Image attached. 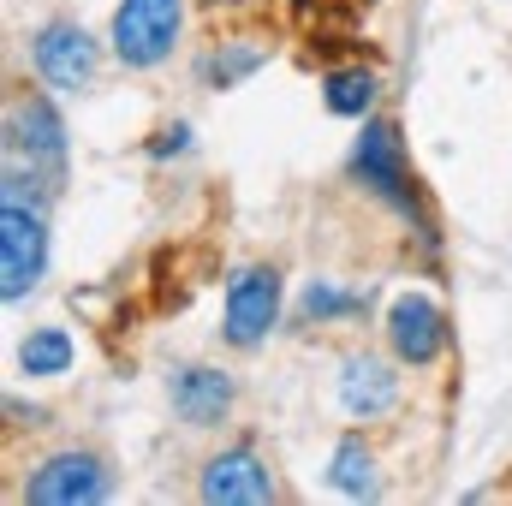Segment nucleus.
<instances>
[{"label": "nucleus", "instance_id": "1", "mask_svg": "<svg viewBox=\"0 0 512 506\" xmlns=\"http://www.w3.org/2000/svg\"><path fill=\"white\" fill-rule=\"evenodd\" d=\"M6 155H24V185L42 191V203L66 179V126L48 96H24L6 114Z\"/></svg>", "mask_w": 512, "mask_h": 506}, {"label": "nucleus", "instance_id": "2", "mask_svg": "<svg viewBox=\"0 0 512 506\" xmlns=\"http://www.w3.org/2000/svg\"><path fill=\"white\" fill-rule=\"evenodd\" d=\"M185 24V0H120L114 6V54L131 72H149L173 54Z\"/></svg>", "mask_w": 512, "mask_h": 506}, {"label": "nucleus", "instance_id": "3", "mask_svg": "<svg viewBox=\"0 0 512 506\" xmlns=\"http://www.w3.org/2000/svg\"><path fill=\"white\" fill-rule=\"evenodd\" d=\"M42 268H48V227H42V209L6 197V209H0V298L18 304L24 292H36Z\"/></svg>", "mask_w": 512, "mask_h": 506}, {"label": "nucleus", "instance_id": "4", "mask_svg": "<svg viewBox=\"0 0 512 506\" xmlns=\"http://www.w3.org/2000/svg\"><path fill=\"white\" fill-rule=\"evenodd\" d=\"M30 66H36V78H42L48 90L78 96V90H90V84H96L102 54H96V42H90V30H84V24L54 18V24H42V30H36V42H30Z\"/></svg>", "mask_w": 512, "mask_h": 506}, {"label": "nucleus", "instance_id": "5", "mask_svg": "<svg viewBox=\"0 0 512 506\" xmlns=\"http://www.w3.org/2000/svg\"><path fill=\"white\" fill-rule=\"evenodd\" d=\"M280 322V274L268 262H245L233 280H227V310H221V334L227 346L251 352L268 340V328Z\"/></svg>", "mask_w": 512, "mask_h": 506}, {"label": "nucleus", "instance_id": "6", "mask_svg": "<svg viewBox=\"0 0 512 506\" xmlns=\"http://www.w3.org/2000/svg\"><path fill=\"white\" fill-rule=\"evenodd\" d=\"M102 495H108V465L90 447L48 453L30 471V483H24V501L30 506H90V501H102Z\"/></svg>", "mask_w": 512, "mask_h": 506}, {"label": "nucleus", "instance_id": "7", "mask_svg": "<svg viewBox=\"0 0 512 506\" xmlns=\"http://www.w3.org/2000/svg\"><path fill=\"white\" fill-rule=\"evenodd\" d=\"M352 173H358V185H370L382 203H393L399 215L417 221V179H411V167H405V155H399V137H393L387 120H370V126L358 131Z\"/></svg>", "mask_w": 512, "mask_h": 506}, {"label": "nucleus", "instance_id": "8", "mask_svg": "<svg viewBox=\"0 0 512 506\" xmlns=\"http://www.w3.org/2000/svg\"><path fill=\"white\" fill-rule=\"evenodd\" d=\"M387 346H393V358L411 364V370L435 364V358L447 352V316H441V304H435L429 292H399V298L387 304Z\"/></svg>", "mask_w": 512, "mask_h": 506}, {"label": "nucleus", "instance_id": "9", "mask_svg": "<svg viewBox=\"0 0 512 506\" xmlns=\"http://www.w3.org/2000/svg\"><path fill=\"white\" fill-rule=\"evenodd\" d=\"M197 495H203L209 506H262V501H274V477H268L262 453H251V447H227V453H215V459L203 465Z\"/></svg>", "mask_w": 512, "mask_h": 506}, {"label": "nucleus", "instance_id": "10", "mask_svg": "<svg viewBox=\"0 0 512 506\" xmlns=\"http://www.w3.org/2000/svg\"><path fill=\"white\" fill-rule=\"evenodd\" d=\"M167 399H173V411H179V423H191V429H209V423H221L227 411H233V376L227 370H209V364H185V370H173L167 381Z\"/></svg>", "mask_w": 512, "mask_h": 506}, {"label": "nucleus", "instance_id": "11", "mask_svg": "<svg viewBox=\"0 0 512 506\" xmlns=\"http://www.w3.org/2000/svg\"><path fill=\"white\" fill-rule=\"evenodd\" d=\"M340 405H346L358 423L387 417V411L399 405V376H393V364L376 358V352H352V358L340 364Z\"/></svg>", "mask_w": 512, "mask_h": 506}, {"label": "nucleus", "instance_id": "12", "mask_svg": "<svg viewBox=\"0 0 512 506\" xmlns=\"http://www.w3.org/2000/svg\"><path fill=\"white\" fill-rule=\"evenodd\" d=\"M292 18L304 24L310 48H340L358 36V0H292Z\"/></svg>", "mask_w": 512, "mask_h": 506}, {"label": "nucleus", "instance_id": "13", "mask_svg": "<svg viewBox=\"0 0 512 506\" xmlns=\"http://www.w3.org/2000/svg\"><path fill=\"white\" fill-rule=\"evenodd\" d=\"M72 358H78V346H72L66 328H30V334L18 340V376H30V381L66 376Z\"/></svg>", "mask_w": 512, "mask_h": 506}, {"label": "nucleus", "instance_id": "14", "mask_svg": "<svg viewBox=\"0 0 512 506\" xmlns=\"http://www.w3.org/2000/svg\"><path fill=\"white\" fill-rule=\"evenodd\" d=\"M322 102L334 120H364L376 108V72L370 66H334L322 78Z\"/></svg>", "mask_w": 512, "mask_h": 506}, {"label": "nucleus", "instance_id": "15", "mask_svg": "<svg viewBox=\"0 0 512 506\" xmlns=\"http://www.w3.org/2000/svg\"><path fill=\"white\" fill-rule=\"evenodd\" d=\"M328 483L340 495H376V453H370V441L346 435L334 447V459H328Z\"/></svg>", "mask_w": 512, "mask_h": 506}, {"label": "nucleus", "instance_id": "16", "mask_svg": "<svg viewBox=\"0 0 512 506\" xmlns=\"http://www.w3.org/2000/svg\"><path fill=\"white\" fill-rule=\"evenodd\" d=\"M256 66H262V42H227L221 54L203 60V78H209L215 90H233L239 78H251Z\"/></svg>", "mask_w": 512, "mask_h": 506}, {"label": "nucleus", "instance_id": "17", "mask_svg": "<svg viewBox=\"0 0 512 506\" xmlns=\"http://www.w3.org/2000/svg\"><path fill=\"white\" fill-rule=\"evenodd\" d=\"M298 310H304V322H340V316H358V310H364V292H340V286L316 280Z\"/></svg>", "mask_w": 512, "mask_h": 506}, {"label": "nucleus", "instance_id": "18", "mask_svg": "<svg viewBox=\"0 0 512 506\" xmlns=\"http://www.w3.org/2000/svg\"><path fill=\"white\" fill-rule=\"evenodd\" d=\"M185 137H191V131H185V126L161 131V143H155V155H167V149H185Z\"/></svg>", "mask_w": 512, "mask_h": 506}]
</instances>
